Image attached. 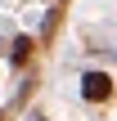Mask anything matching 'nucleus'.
<instances>
[{
    "mask_svg": "<svg viewBox=\"0 0 117 121\" xmlns=\"http://www.w3.org/2000/svg\"><path fill=\"white\" fill-rule=\"evenodd\" d=\"M81 94H86L90 103H104V99L113 94V81H108L104 72H86V76H81Z\"/></svg>",
    "mask_w": 117,
    "mask_h": 121,
    "instance_id": "obj_1",
    "label": "nucleus"
},
{
    "mask_svg": "<svg viewBox=\"0 0 117 121\" xmlns=\"http://www.w3.org/2000/svg\"><path fill=\"white\" fill-rule=\"evenodd\" d=\"M0 121H5V117H0Z\"/></svg>",
    "mask_w": 117,
    "mask_h": 121,
    "instance_id": "obj_2",
    "label": "nucleus"
}]
</instances>
